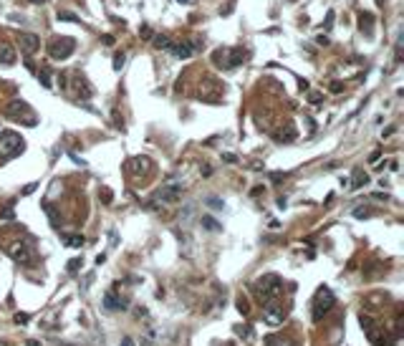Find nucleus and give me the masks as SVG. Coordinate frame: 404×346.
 I'll list each match as a JSON object with an SVG mask.
<instances>
[{
    "label": "nucleus",
    "mask_w": 404,
    "mask_h": 346,
    "mask_svg": "<svg viewBox=\"0 0 404 346\" xmlns=\"http://www.w3.org/2000/svg\"><path fill=\"white\" fill-rule=\"evenodd\" d=\"M126 169L132 172V175H147V172L152 169V162L147 159V157H134V159H129V164H126Z\"/></svg>",
    "instance_id": "nucleus-12"
},
{
    "label": "nucleus",
    "mask_w": 404,
    "mask_h": 346,
    "mask_svg": "<svg viewBox=\"0 0 404 346\" xmlns=\"http://www.w3.org/2000/svg\"><path fill=\"white\" fill-rule=\"evenodd\" d=\"M180 194H182L180 185H164V187H159L154 192V200H159V202H177Z\"/></svg>",
    "instance_id": "nucleus-9"
},
{
    "label": "nucleus",
    "mask_w": 404,
    "mask_h": 346,
    "mask_svg": "<svg viewBox=\"0 0 404 346\" xmlns=\"http://www.w3.org/2000/svg\"><path fill=\"white\" fill-rule=\"evenodd\" d=\"M38 81H40V83H43V86H46V89H51V71H48L46 66H43V69H40V71H38Z\"/></svg>",
    "instance_id": "nucleus-21"
},
{
    "label": "nucleus",
    "mask_w": 404,
    "mask_h": 346,
    "mask_svg": "<svg viewBox=\"0 0 404 346\" xmlns=\"http://www.w3.org/2000/svg\"><path fill=\"white\" fill-rule=\"evenodd\" d=\"M20 114H26V116H33V112H31V106L26 104V101H10L8 106H5V116L8 119H20Z\"/></svg>",
    "instance_id": "nucleus-11"
},
{
    "label": "nucleus",
    "mask_w": 404,
    "mask_h": 346,
    "mask_svg": "<svg viewBox=\"0 0 404 346\" xmlns=\"http://www.w3.org/2000/svg\"><path fill=\"white\" fill-rule=\"evenodd\" d=\"M124 61H126V53H116V56H114V69H116V71L124 69Z\"/></svg>",
    "instance_id": "nucleus-25"
},
{
    "label": "nucleus",
    "mask_w": 404,
    "mask_h": 346,
    "mask_svg": "<svg viewBox=\"0 0 404 346\" xmlns=\"http://www.w3.org/2000/svg\"><path fill=\"white\" fill-rule=\"evenodd\" d=\"M331 91H333V94H341V91H344V86L336 81V83H331Z\"/></svg>",
    "instance_id": "nucleus-33"
},
{
    "label": "nucleus",
    "mask_w": 404,
    "mask_h": 346,
    "mask_svg": "<svg viewBox=\"0 0 404 346\" xmlns=\"http://www.w3.org/2000/svg\"><path fill=\"white\" fill-rule=\"evenodd\" d=\"M0 63H5V66H13L15 63V48L10 43H0Z\"/></svg>",
    "instance_id": "nucleus-15"
},
{
    "label": "nucleus",
    "mask_w": 404,
    "mask_h": 346,
    "mask_svg": "<svg viewBox=\"0 0 404 346\" xmlns=\"http://www.w3.org/2000/svg\"><path fill=\"white\" fill-rule=\"evenodd\" d=\"M139 36H142V38H152L154 33H152V28H149V26H144V28H139Z\"/></svg>",
    "instance_id": "nucleus-28"
},
{
    "label": "nucleus",
    "mask_w": 404,
    "mask_h": 346,
    "mask_svg": "<svg viewBox=\"0 0 404 346\" xmlns=\"http://www.w3.org/2000/svg\"><path fill=\"white\" fill-rule=\"evenodd\" d=\"M371 215H374V212L367 210V207H356V210H354V218H359V220H361V218H371Z\"/></svg>",
    "instance_id": "nucleus-24"
},
{
    "label": "nucleus",
    "mask_w": 404,
    "mask_h": 346,
    "mask_svg": "<svg viewBox=\"0 0 404 346\" xmlns=\"http://www.w3.org/2000/svg\"><path fill=\"white\" fill-rule=\"evenodd\" d=\"M121 346H134V341H132V339H124V344H121Z\"/></svg>",
    "instance_id": "nucleus-38"
},
{
    "label": "nucleus",
    "mask_w": 404,
    "mask_h": 346,
    "mask_svg": "<svg viewBox=\"0 0 404 346\" xmlns=\"http://www.w3.org/2000/svg\"><path fill=\"white\" fill-rule=\"evenodd\" d=\"M255 291H258L265 301H273L275 296H278L281 291H283V283H281V278L278 275H263V278H258L255 280Z\"/></svg>",
    "instance_id": "nucleus-5"
},
{
    "label": "nucleus",
    "mask_w": 404,
    "mask_h": 346,
    "mask_svg": "<svg viewBox=\"0 0 404 346\" xmlns=\"http://www.w3.org/2000/svg\"><path fill=\"white\" fill-rule=\"evenodd\" d=\"M18 46H20V53H23V56H36L38 48H40V38L36 33H20L18 36Z\"/></svg>",
    "instance_id": "nucleus-7"
},
{
    "label": "nucleus",
    "mask_w": 404,
    "mask_h": 346,
    "mask_svg": "<svg viewBox=\"0 0 404 346\" xmlns=\"http://www.w3.org/2000/svg\"><path fill=\"white\" fill-rule=\"evenodd\" d=\"M58 20H69V23H76V15L73 13H69V10H58Z\"/></svg>",
    "instance_id": "nucleus-23"
},
{
    "label": "nucleus",
    "mask_w": 404,
    "mask_h": 346,
    "mask_svg": "<svg viewBox=\"0 0 404 346\" xmlns=\"http://www.w3.org/2000/svg\"><path fill=\"white\" fill-rule=\"evenodd\" d=\"M61 346H66V344H61Z\"/></svg>",
    "instance_id": "nucleus-40"
},
{
    "label": "nucleus",
    "mask_w": 404,
    "mask_h": 346,
    "mask_svg": "<svg viewBox=\"0 0 404 346\" xmlns=\"http://www.w3.org/2000/svg\"><path fill=\"white\" fill-rule=\"evenodd\" d=\"M207 205H210V207H215V210H220V207H222V202H220L218 197H210V200H207Z\"/></svg>",
    "instance_id": "nucleus-30"
},
{
    "label": "nucleus",
    "mask_w": 404,
    "mask_h": 346,
    "mask_svg": "<svg viewBox=\"0 0 404 346\" xmlns=\"http://www.w3.org/2000/svg\"><path fill=\"white\" fill-rule=\"evenodd\" d=\"M275 137H278V142H293L295 137H298V132H295V126H293V124H286Z\"/></svg>",
    "instance_id": "nucleus-18"
},
{
    "label": "nucleus",
    "mask_w": 404,
    "mask_h": 346,
    "mask_svg": "<svg viewBox=\"0 0 404 346\" xmlns=\"http://www.w3.org/2000/svg\"><path fill=\"white\" fill-rule=\"evenodd\" d=\"M26 149L23 144V137L15 134V132H0V157L3 159H10L15 154H20Z\"/></svg>",
    "instance_id": "nucleus-2"
},
{
    "label": "nucleus",
    "mask_w": 404,
    "mask_h": 346,
    "mask_svg": "<svg viewBox=\"0 0 404 346\" xmlns=\"http://www.w3.org/2000/svg\"><path fill=\"white\" fill-rule=\"evenodd\" d=\"M245 58H248V51H243V48H218L212 53V61L222 69H235Z\"/></svg>",
    "instance_id": "nucleus-1"
},
{
    "label": "nucleus",
    "mask_w": 404,
    "mask_h": 346,
    "mask_svg": "<svg viewBox=\"0 0 404 346\" xmlns=\"http://www.w3.org/2000/svg\"><path fill=\"white\" fill-rule=\"evenodd\" d=\"M152 43H154V48H167L169 46V38L167 36H152Z\"/></svg>",
    "instance_id": "nucleus-22"
},
{
    "label": "nucleus",
    "mask_w": 404,
    "mask_h": 346,
    "mask_svg": "<svg viewBox=\"0 0 404 346\" xmlns=\"http://www.w3.org/2000/svg\"><path fill=\"white\" fill-rule=\"evenodd\" d=\"M367 182H369V175H367V172L361 169V167H356L354 175H351V190H361Z\"/></svg>",
    "instance_id": "nucleus-16"
},
{
    "label": "nucleus",
    "mask_w": 404,
    "mask_h": 346,
    "mask_svg": "<svg viewBox=\"0 0 404 346\" xmlns=\"http://www.w3.org/2000/svg\"><path fill=\"white\" fill-rule=\"evenodd\" d=\"M76 51V40L69 38V36H56L51 43H48V56L53 61H63V58H69L71 53Z\"/></svg>",
    "instance_id": "nucleus-3"
},
{
    "label": "nucleus",
    "mask_w": 404,
    "mask_h": 346,
    "mask_svg": "<svg viewBox=\"0 0 404 346\" xmlns=\"http://www.w3.org/2000/svg\"><path fill=\"white\" fill-rule=\"evenodd\" d=\"M8 255L23 266H33V261H36L33 243H28V240H15L13 245H8Z\"/></svg>",
    "instance_id": "nucleus-4"
},
{
    "label": "nucleus",
    "mask_w": 404,
    "mask_h": 346,
    "mask_svg": "<svg viewBox=\"0 0 404 346\" xmlns=\"http://www.w3.org/2000/svg\"><path fill=\"white\" fill-rule=\"evenodd\" d=\"M316 43H318V46H329L331 40H329V36H324V33H321V36H316Z\"/></svg>",
    "instance_id": "nucleus-29"
},
{
    "label": "nucleus",
    "mask_w": 404,
    "mask_h": 346,
    "mask_svg": "<svg viewBox=\"0 0 404 346\" xmlns=\"http://www.w3.org/2000/svg\"><path fill=\"white\" fill-rule=\"evenodd\" d=\"M104 306L109 308V311H119V308H124L126 304H124V298L116 296V291H109V293L104 296Z\"/></svg>",
    "instance_id": "nucleus-14"
},
{
    "label": "nucleus",
    "mask_w": 404,
    "mask_h": 346,
    "mask_svg": "<svg viewBox=\"0 0 404 346\" xmlns=\"http://www.w3.org/2000/svg\"><path fill=\"white\" fill-rule=\"evenodd\" d=\"M202 228H207V230H212V232H218L222 225H220L215 218H212V215H202Z\"/></svg>",
    "instance_id": "nucleus-19"
},
{
    "label": "nucleus",
    "mask_w": 404,
    "mask_h": 346,
    "mask_svg": "<svg viewBox=\"0 0 404 346\" xmlns=\"http://www.w3.org/2000/svg\"><path fill=\"white\" fill-rule=\"evenodd\" d=\"M167 51L175 53L177 58H189V56L195 53V48H192V43H189V40H169Z\"/></svg>",
    "instance_id": "nucleus-10"
},
{
    "label": "nucleus",
    "mask_w": 404,
    "mask_h": 346,
    "mask_svg": "<svg viewBox=\"0 0 404 346\" xmlns=\"http://www.w3.org/2000/svg\"><path fill=\"white\" fill-rule=\"evenodd\" d=\"M73 89H76V94L78 96H83V99H89L91 94H94V89H91V83L83 78L81 74H76V81H73Z\"/></svg>",
    "instance_id": "nucleus-13"
},
{
    "label": "nucleus",
    "mask_w": 404,
    "mask_h": 346,
    "mask_svg": "<svg viewBox=\"0 0 404 346\" xmlns=\"http://www.w3.org/2000/svg\"><path fill=\"white\" fill-rule=\"evenodd\" d=\"M265 346H295L293 341H288V339H278V336H270L268 341H265Z\"/></svg>",
    "instance_id": "nucleus-20"
},
{
    "label": "nucleus",
    "mask_w": 404,
    "mask_h": 346,
    "mask_svg": "<svg viewBox=\"0 0 404 346\" xmlns=\"http://www.w3.org/2000/svg\"><path fill=\"white\" fill-rule=\"evenodd\" d=\"M69 245H71V248H81V245H83V237H81V235H71V237H69Z\"/></svg>",
    "instance_id": "nucleus-26"
},
{
    "label": "nucleus",
    "mask_w": 404,
    "mask_h": 346,
    "mask_svg": "<svg viewBox=\"0 0 404 346\" xmlns=\"http://www.w3.org/2000/svg\"><path fill=\"white\" fill-rule=\"evenodd\" d=\"M101 40H104V43H106V46H114V36H104V38H101Z\"/></svg>",
    "instance_id": "nucleus-37"
},
{
    "label": "nucleus",
    "mask_w": 404,
    "mask_h": 346,
    "mask_svg": "<svg viewBox=\"0 0 404 346\" xmlns=\"http://www.w3.org/2000/svg\"><path fill=\"white\" fill-rule=\"evenodd\" d=\"M359 28L364 31L367 36H374V15L371 13H361L359 15Z\"/></svg>",
    "instance_id": "nucleus-17"
},
{
    "label": "nucleus",
    "mask_w": 404,
    "mask_h": 346,
    "mask_svg": "<svg viewBox=\"0 0 404 346\" xmlns=\"http://www.w3.org/2000/svg\"><path fill=\"white\" fill-rule=\"evenodd\" d=\"M333 26V10H329V15H326V28H331Z\"/></svg>",
    "instance_id": "nucleus-36"
},
{
    "label": "nucleus",
    "mask_w": 404,
    "mask_h": 346,
    "mask_svg": "<svg viewBox=\"0 0 404 346\" xmlns=\"http://www.w3.org/2000/svg\"><path fill=\"white\" fill-rule=\"evenodd\" d=\"M311 104H316V106L321 104V94H318V91H313V94H311Z\"/></svg>",
    "instance_id": "nucleus-34"
},
{
    "label": "nucleus",
    "mask_w": 404,
    "mask_h": 346,
    "mask_svg": "<svg viewBox=\"0 0 404 346\" xmlns=\"http://www.w3.org/2000/svg\"><path fill=\"white\" fill-rule=\"evenodd\" d=\"M28 318H31V313H18V316H15V321H18V323H26Z\"/></svg>",
    "instance_id": "nucleus-35"
},
{
    "label": "nucleus",
    "mask_w": 404,
    "mask_h": 346,
    "mask_svg": "<svg viewBox=\"0 0 404 346\" xmlns=\"http://www.w3.org/2000/svg\"><path fill=\"white\" fill-rule=\"evenodd\" d=\"M263 318H265L268 326H281L283 318H286V311H283V308H275L273 301H268L265 308H263Z\"/></svg>",
    "instance_id": "nucleus-8"
},
{
    "label": "nucleus",
    "mask_w": 404,
    "mask_h": 346,
    "mask_svg": "<svg viewBox=\"0 0 404 346\" xmlns=\"http://www.w3.org/2000/svg\"><path fill=\"white\" fill-rule=\"evenodd\" d=\"M78 268H81V261H78V258H73V261L69 263V273H76Z\"/></svg>",
    "instance_id": "nucleus-27"
},
{
    "label": "nucleus",
    "mask_w": 404,
    "mask_h": 346,
    "mask_svg": "<svg viewBox=\"0 0 404 346\" xmlns=\"http://www.w3.org/2000/svg\"><path fill=\"white\" fill-rule=\"evenodd\" d=\"M31 3H36V5H40V3H48V0H31Z\"/></svg>",
    "instance_id": "nucleus-39"
},
{
    "label": "nucleus",
    "mask_w": 404,
    "mask_h": 346,
    "mask_svg": "<svg viewBox=\"0 0 404 346\" xmlns=\"http://www.w3.org/2000/svg\"><path fill=\"white\" fill-rule=\"evenodd\" d=\"M235 331H238L240 336H250V334H253V331H250V326H238Z\"/></svg>",
    "instance_id": "nucleus-32"
},
{
    "label": "nucleus",
    "mask_w": 404,
    "mask_h": 346,
    "mask_svg": "<svg viewBox=\"0 0 404 346\" xmlns=\"http://www.w3.org/2000/svg\"><path fill=\"white\" fill-rule=\"evenodd\" d=\"M0 215H3V218H5V220H13V207L8 205V207H5L3 212H0Z\"/></svg>",
    "instance_id": "nucleus-31"
},
{
    "label": "nucleus",
    "mask_w": 404,
    "mask_h": 346,
    "mask_svg": "<svg viewBox=\"0 0 404 346\" xmlns=\"http://www.w3.org/2000/svg\"><path fill=\"white\" fill-rule=\"evenodd\" d=\"M336 304V298L329 288H318V296H316V304H313V318L316 321H321Z\"/></svg>",
    "instance_id": "nucleus-6"
}]
</instances>
